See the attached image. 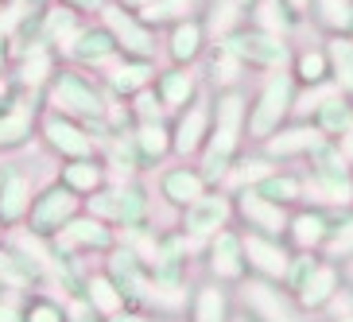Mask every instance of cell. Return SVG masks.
Instances as JSON below:
<instances>
[{
	"instance_id": "obj_38",
	"label": "cell",
	"mask_w": 353,
	"mask_h": 322,
	"mask_svg": "<svg viewBox=\"0 0 353 322\" xmlns=\"http://www.w3.org/2000/svg\"><path fill=\"white\" fill-rule=\"evenodd\" d=\"M322 47L330 59V85L338 94L353 97V43L345 35H330V39H322Z\"/></svg>"
},
{
	"instance_id": "obj_17",
	"label": "cell",
	"mask_w": 353,
	"mask_h": 322,
	"mask_svg": "<svg viewBox=\"0 0 353 322\" xmlns=\"http://www.w3.org/2000/svg\"><path fill=\"white\" fill-rule=\"evenodd\" d=\"M32 171L20 159H0V221L8 229H20L28 218V206H32Z\"/></svg>"
},
{
	"instance_id": "obj_31",
	"label": "cell",
	"mask_w": 353,
	"mask_h": 322,
	"mask_svg": "<svg viewBox=\"0 0 353 322\" xmlns=\"http://www.w3.org/2000/svg\"><path fill=\"white\" fill-rule=\"evenodd\" d=\"M288 74L295 78L299 90L326 85L330 82V59H326V47H322V43H299V47H291Z\"/></svg>"
},
{
	"instance_id": "obj_32",
	"label": "cell",
	"mask_w": 353,
	"mask_h": 322,
	"mask_svg": "<svg viewBox=\"0 0 353 322\" xmlns=\"http://www.w3.org/2000/svg\"><path fill=\"white\" fill-rule=\"evenodd\" d=\"M307 28L330 39V35H350L353 32V0H311Z\"/></svg>"
},
{
	"instance_id": "obj_45",
	"label": "cell",
	"mask_w": 353,
	"mask_h": 322,
	"mask_svg": "<svg viewBox=\"0 0 353 322\" xmlns=\"http://www.w3.org/2000/svg\"><path fill=\"white\" fill-rule=\"evenodd\" d=\"M128 113H132V121H167V109L159 105V97H156L152 85L140 90L136 97H128Z\"/></svg>"
},
{
	"instance_id": "obj_8",
	"label": "cell",
	"mask_w": 353,
	"mask_h": 322,
	"mask_svg": "<svg viewBox=\"0 0 353 322\" xmlns=\"http://www.w3.org/2000/svg\"><path fill=\"white\" fill-rule=\"evenodd\" d=\"M101 272L117 283V291H121L125 307L148 311V303H152V276H148V264H144L140 256H136V252L128 249V245H125L121 237H117L113 249L105 252Z\"/></svg>"
},
{
	"instance_id": "obj_36",
	"label": "cell",
	"mask_w": 353,
	"mask_h": 322,
	"mask_svg": "<svg viewBox=\"0 0 353 322\" xmlns=\"http://www.w3.org/2000/svg\"><path fill=\"white\" fill-rule=\"evenodd\" d=\"M202 12V0H152L148 8H140L136 16L152 28V32L163 35L167 28H175V23L190 20V16H198Z\"/></svg>"
},
{
	"instance_id": "obj_25",
	"label": "cell",
	"mask_w": 353,
	"mask_h": 322,
	"mask_svg": "<svg viewBox=\"0 0 353 322\" xmlns=\"http://www.w3.org/2000/svg\"><path fill=\"white\" fill-rule=\"evenodd\" d=\"M156 70H159V63H144V59H125L121 54L113 66H105L97 74V82L105 85V94L113 97V101H128V97H136L140 90L152 85Z\"/></svg>"
},
{
	"instance_id": "obj_60",
	"label": "cell",
	"mask_w": 353,
	"mask_h": 322,
	"mask_svg": "<svg viewBox=\"0 0 353 322\" xmlns=\"http://www.w3.org/2000/svg\"><path fill=\"white\" fill-rule=\"evenodd\" d=\"M163 322H183V319H163Z\"/></svg>"
},
{
	"instance_id": "obj_23",
	"label": "cell",
	"mask_w": 353,
	"mask_h": 322,
	"mask_svg": "<svg viewBox=\"0 0 353 322\" xmlns=\"http://www.w3.org/2000/svg\"><path fill=\"white\" fill-rule=\"evenodd\" d=\"M334 225V210H319V206H295L288 214V241L291 252H322L326 237Z\"/></svg>"
},
{
	"instance_id": "obj_53",
	"label": "cell",
	"mask_w": 353,
	"mask_h": 322,
	"mask_svg": "<svg viewBox=\"0 0 353 322\" xmlns=\"http://www.w3.org/2000/svg\"><path fill=\"white\" fill-rule=\"evenodd\" d=\"M338 148H342V152H345V159H350V163H353V128H350V132L342 136V140H338Z\"/></svg>"
},
{
	"instance_id": "obj_54",
	"label": "cell",
	"mask_w": 353,
	"mask_h": 322,
	"mask_svg": "<svg viewBox=\"0 0 353 322\" xmlns=\"http://www.w3.org/2000/svg\"><path fill=\"white\" fill-rule=\"evenodd\" d=\"M113 4H121V8H128V12H140V8H148L152 0H113Z\"/></svg>"
},
{
	"instance_id": "obj_16",
	"label": "cell",
	"mask_w": 353,
	"mask_h": 322,
	"mask_svg": "<svg viewBox=\"0 0 353 322\" xmlns=\"http://www.w3.org/2000/svg\"><path fill=\"white\" fill-rule=\"evenodd\" d=\"M117 59H121V51H117L113 35L105 32L101 20H85V28L74 35V43L63 54V63L78 66V70H85V74H101L105 66H113Z\"/></svg>"
},
{
	"instance_id": "obj_57",
	"label": "cell",
	"mask_w": 353,
	"mask_h": 322,
	"mask_svg": "<svg viewBox=\"0 0 353 322\" xmlns=\"http://www.w3.org/2000/svg\"><path fill=\"white\" fill-rule=\"evenodd\" d=\"M330 322H353V314H334Z\"/></svg>"
},
{
	"instance_id": "obj_14",
	"label": "cell",
	"mask_w": 353,
	"mask_h": 322,
	"mask_svg": "<svg viewBox=\"0 0 353 322\" xmlns=\"http://www.w3.org/2000/svg\"><path fill=\"white\" fill-rule=\"evenodd\" d=\"M319 144H322V132L311 125V121H288V125L276 128L268 140H260L256 152L268 156L276 167H291V163H303Z\"/></svg>"
},
{
	"instance_id": "obj_44",
	"label": "cell",
	"mask_w": 353,
	"mask_h": 322,
	"mask_svg": "<svg viewBox=\"0 0 353 322\" xmlns=\"http://www.w3.org/2000/svg\"><path fill=\"white\" fill-rule=\"evenodd\" d=\"M322 264V252H291V260H288V272H283V291H291V295H295V291L303 288V283L311 280V272L319 268Z\"/></svg>"
},
{
	"instance_id": "obj_52",
	"label": "cell",
	"mask_w": 353,
	"mask_h": 322,
	"mask_svg": "<svg viewBox=\"0 0 353 322\" xmlns=\"http://www.w3.org/2000/svg\"><path fill=\"white\" fill-rule=\"evenodd\" d=\"M338 268H342V283H345V288L353 291V260H342Z\"/></svg>"
},
{
	"instance_id": "obj_11",
	"label": "cell",
	"mask_w": 353,
	"mask_h": 322,
	"mask_svg": "<svg viewBox=\"0 0 353 322\" xmlns=\"http://www.w3.org/2000/svg\"><path fill=\"white\" fill-rule=\"evenodd\" d=\"M229 225H233V194L221 187H210L198 202H190L179 214V233H187L194 241H210L214 233H221Z\"/></svg>"
},
{
	"instance_id": "obj_7",
	"label": "cell",
	"mask_w": 353,
	"mask_h": 322,
	"mask_svg": "<svg viewBox=\"0 0 353 322\" xmlns=\"http://www.w3.org/2000/svg\"><path fill=\"white\" fill-rule=\"evenodd\" d=\"M35 140H39L43 152H51L59 163L82 159V156H97L94 136H90V128H85L82 121H70V117H63V113H47V109H39Z\"/></svg>"
},
{
	"instance_id": "obj_21",
	"label": "cell",
	"mask_w": 353,
	"mask_h": 322,
	"mask_svg": "<svg viewBox=\"0 0 353 322\" xmlns=\"http://www.w3.org/2000/svg\"><path fill=\"white\" fill-rule=\"evenodd\" d=\"M156 190H159V202H163L167 210H175V214H183V210L190 206V202H198V198L206 194V179H202V171H198L194 163H183V159H171V163L159 171L156 179Z\"/></svg>"
},
{
	"instance_id": "obj_5",
	"label": "cell",
	"mask_w": 353,
	"mask_h": 322,
	"mask_svg": "<svg viewBox=\"0 0 353 322\" xmlns=\"http://www.w3.org/2000/svg\"><path fill=\"white\" fill-rule=\"evenodd\" d=\"M74 214H82V198L70 194L59 179H51L47 187H39L32 194V206H28V218H23L20 229H28L39 241H54Z\"/></svg>"
},
{
	"instance_id": "obj_46",
	"label": "cell",
	"mask_w": 353,
	"mask_h": 322,
	"mask_svg": "<svg viewBox=\"0 0 353 322\" xmlns=\"http://www.w3.org/2000/svg\"><path fill=\"white\" fill-rule=\"evenodd\" d=\"M0 322H23V291H0Z\"/></svg>"
},
{
	"instance_id": "obj_30",
	"label": "cell",
	"mask_w": 353,
	"mask_h": 322,
	"mask_svg": "<svg viewBox=\"0 0 353 322\" xmlns=\"http://www.w3.org/2000/svg\"><path fill=\"white\" fill-rule=\"evenodd\" d=\"M342 291V268L322 260L319 268L311 272V280L295 291V303H299L303 314H326V307L334 303V295Z\"/></svg>"
},
{
	"instance_id": "obj_34",
	"label": "cell",
	"mask_w": 353,
	"mask_h": 322,
	"mask_svg": "<svg viewBox=\"0 0 353 322\" xmlns=\"http://www.w3.org/2000/svg\"><path fill=\"white\" fill-rule=\"evenodd\" d=\"M252 190H256L260 198L276 202V206H283V210H295V206H303V171H295V167H276V171L264 175Z\"/></svg>"
},
{
	"instance_id": "obj_9",
	"label": "cell",
	"mask_w": 353,
	"mask_h": 322,
	"mask_svg": "<svg viewBox=\"0 0 353 322\" xmlns=\"http://www.w3.org/2000/svg\"><path fill=\"white\" fill-rule=\"evenodd\" d=\"M210 121H214V94L210 90H202L187 109L171 113V159L194 163L210 136Z\"/></svg>"
},
{
	"instance_id": "obj_55",
	"label": "cell",
	"mask_w": 353,
	"mask_h": 322,
	"mask_svg": "<svg viewBox=\"0 0 353 322\" xmlns=\"http://www.w3.org/2000/svg\"><path fill=\"white\" fill-rule=\"evenodd\" d=\"M233 4H237V8H245V16H249V8L256 4V0H233Z\"/></svg>"
},
{
	"instance_id": "obj_58",
	"label": "cell",
	"mask_w": 353,
	"mask_h": 322,
	"mask_svg": "<svg viewBox=\"0 0 353 322\" xmlns=\"http://www.w3.org/2000/svg\"><path fill=\"white\" fill-rule=\"evenodd\" d=\"M233 322H249V319H245V314H233Z\"/></svg>"
},
{
	"instance_id": "obj_40",
	"label": "cell",
	"mask_w": 353,
	"mask_h": 322,
	"mask_svg": "<svg viewBox=\"0 0 353 322\" xmlns=\"http://www.w3.org/2000/svg\"><path fill=\"white\" fill-rule=\"evenodd\" d=\"M198 16H202V23H206V32L214 43L225 39L233 28L245 23V8H237L233 0H202V12Z\"/></svg>"
},
{
	"instance_id": "obj_12",
	"label": "cell",
	"mask_w": 353,
	"mask_h": 322,
	"mask_svg": "<svg viewBox=\"0 0 353 322\" xmlns=\"http://www.w3.org/2000/svg\"><path fill=\"white\" fill-rule=\"evenodd\" d=\"M288 214L291 210L260 198L252 187L233 190V225H241V233H260V237L283 241V233H288Z\"/></svg>"
},
{
	"instance_id": "obj_15",
	"label": "cell",
	"mask_w": 353,
	"mask_h": 322,
	"mask_svg": "<svg viewBox=\"0 0 353 322\" xmlns=\"http://www.w3.org/2000/svg\"><path fill=\"white\" fill-rule=\"evenodd\" d=\"M210 32L202 16H190V20L175 23L159 35V63H171V66H198L210 51Z\"/></svg>"
},
{
	"instance_id": "obj_26",
	"label": "cell",
	"mask_w": 353,
	"mask_h": 322,
	"mask_svg": "<svg viewBox=\"0 0 353 322\" xmlns=\"http://www.w3.org/2000/svg\"><path fill=\"white\" fill-rule=\"evenodd\" d=\"M241 241H245V264H249V276L280 283L283 272H288V260H291L288 241L260 237V233H241Z\"/></svg>"
},
{
	"instance_id": "obj_47",
	"label": "cell",
	"mask_w": 353,
	"mask_h": 322,
	"mask_svg": "<svg viewBox=\"0 0 353 322\" xmlns=\"http://www.w3.org/2000/svg\"><path fill=\"white\" fill-rule=\"evenodd\" d=\"M12 63H16V47H12V32H8V20L0 16V82L12 74Z\"/></svg>"
},
{
	"instance_id": "obj_39",
	"label": "cell",
	"mask_w": 353,
	"mask_h": 322,
	"mask_svg": "<svg viewBox=\"0 0 353 322\" xmlns=\"http://www.w3.org/2000/svg\"><path fill=\"white\" fill-rule=\"evenodd\" d=\"M303 163H307L303 167L307 175H319V179H345V175H353V163L345 159V152L334 144V140H322Z\"/></svg>"
},
{
	"instance_id": "obj_42",
	"label": "cell",
	"mask_w": 353,
	"mask_h": 322,
	"mask_svg": "<svg viewBox=\"0 0 353 322\" xmlns=\"http://www.w3.org/2000/svg\"><path fill=\"white\" fill-rule=\"evenodd\" d=\"M322 260H330V264L353 260V210H334V225L326 245H322Z\"/></svg>"
},
{
	"instance_id": "obj_24",
	"label": "cell",
	"mask_w": 353,
	"mask_h": 322,
	"mask_svg": "<svg viewBox=\"0 0 353 322\" xmlns=\"http://www.w3.org/2000/svg\"><path fill=\"white\" fill-rule=\"evenodd\" d=\"M59 54L47 47V43H35V47H28V51L16 54V63H12V74L8 82L16 85V90H23V94L39 97L43 90H47V82L54 78V70H59Z\"/></svg>"
},
{
	"instance_id": "obj_18",
	"label": "cell",
	"mask_w": 353,
	"mask_h": 322,
	"mask_svg": "<svg viewBox=\"0 0 353 322\" xmlns=\"http://www.w3.org/2000/svg\"><path fill=\"white\" fill-rule=\"evenodd\" d=\"M39 97L20 94V101L0 113V159L23 156L35 144V121H39Z\"/></svg>"
},
{
	"instance_id": "obj_19",
	"label": "cell",
	"mask_w": 353,
	"mask_h": 322,
	"mask_svg": "<svg viewBox=\"0 0 353 322\" xmlns=\"http://www.w3.org/2000/svg\"><path fill=\"white\" fill-rule=\"evenodd\" d=\"M233 314H237V295H233L229 283H218V280L190 283L183 322H233Z\"/></svg>"
},
{
	"instance_id": "obj_3",
	"label": "cell",
	"mask_w": 353,
	"mask_h": 322,
	"mask_svg": "<svg viewBox=\"0 0 353 322\" xmlns=\"http://www.w3.org/2000/svg\"><path fill=\"white\" fill-rule=\"evenodd\" d=\"M233 59H237L245 70H256V74H268V70H288V59H291V47L295 43L283 39V35H272V32H260L252 23H241L225 39H218Z\"/></svg>"
},
{
	"instance_id": "obj_37",
	"label": "cell",
	"mask_w": 353,
	"mask_h": 322,
	"mask_svg": "<svg viewBox=\"0 0 353 322\" xmlns=\"http://www.w3.org/2000/svg\"><path fill=\"white\" fill-rule=\"evenodd\" d=\"M272 171H276V163H272L268 156H260L256 148H245V152L237 156V163L229 167V175H225V183H221V190H229V194H233V190L256 187L260 179L272 175Z\"/></svg>"
},
{
	"instance_id": "obj_33",
	"label": "cell",
	"mask_w": 353,
	"mask_h": 322,
	"mask_svg": "<svg viewBox=\"0 0 353 322\" xmlns=\"http://www.w3.org/2000/svg\"><path fill=\"white\" fill-rule=\"evenodd\" d=\"M311 125L322 132V140H334V144H338V140L353 128V97L334 90V94L311 113Z\"/></svg>"
},
{
	"instance_id": "obj_50",
	"label": "cell",
	"mask_w": 353,
	"mask_h": 322,
	"mask_svg": "<svg viewBox=\"0 0 353 322\" xmlns=\"http://www.w3.org/2000/svg\"><path fill=\"white\" fill-rule=\"evenodd\" d=\"M280 8L288 12L291 20L299 23V28H307V12H311V0H280Z\"/></svg>"
},
{
	"instance_id": "obj_29",
	"label": "cell",
	"mask_w": 353,
	"mask_h": 322,
	"mask_svg": "<svg viewBox=\"0 0 353 322\" xmlns=\"http://www.w3.org/2000/svg\"><path fill=\"white\" fill-rule=\"evenodd\" d=\"M54 179L63 183L70 194H78L85 202L90 194H97L101 187H109L113 179H109V167L101 163V156H82V159H66V163H59V171H54Z\"/></svg>"
},
{
	"instance_id": "obj_27",
	"label": "cell",
	"mask_w": 353,
	"mask_h": 322,
	"mask_svg": "<svg viewBox=\"0 0 353 322\" xmlns=\"http://www.w3.org/2000/svg\"><path fill=\"white\" fill-rule=\"evenodd\" d=\"M198 74H202V85L210 94H225V90H245L249 82V70L233 59V54L221 47V43H210L206 59L198 63Z\"/></svg>"
},
{
	"instance_id": "obj_2",
	"label": "cell",
	"mask_w": 353,
	"mask_h": 322,
	"mask_svg": "<svg viewBox=\"0 0 353 322\" xmlns=\"http://www.w3.org/2000/svg\"><path fill=\"white\" fill-rule=\"evenodd\" d=\"M295 94L299 85L288 70H268L260 74V82L249 94V113H245V144L256 148L260 140H268L276 128H283L295 113Z\"/></svg>"
},
{
	"instance_id": "obj_28",
	"label": "cell",
	"mask_w": 353,
	"mask_h": 322,
	"mask_svg": "<svg viewBox=\"0 0 353 322\" xmlns=\"http://www.w3.org/2000/svg\"><path fill=\"white\" fill-rule=\"evenodd\" d=\"M132 144H136V156H140L144 171L167 167L171 163V117L167 121H136Z\"/></svg>"
},
{
	"instance_id": "obj_59",
	"label": "cell",
	"mask_w": 353,
	"mask_h": 322,
	"mask_svg": "<svg viewBox=\"0 0 353 322\" xmlns=\"http://www.w3.org/2000/svg\"><path fill=\"white\" fill-rule=\"evenodd\" d=\"M8 4H12V0H0V12H4V8H8Z\"/></svg>"
},
{
	"instance_id": "obj_41",
	"label": "cell",
	"mask_w": 353,
	"mask_h": 322,
	"mask_svg": "<svg viewBox=\"0 0 353 322\" xmlns=\"http://www.w3.org/2000/svg\"><path fill=\"white\" fill-rule=\"evenodd\" d=\"M85 303L94 307L97 314H101V322L109 319V314H117V311H125V299H121V291H117V283L105 276L101 268L97 272H90V280H85Z\"/></svg>"
},
{
	"instance_id": "obj_13",
	"label": "cell",
	"mask_w": 353,
	"mask_h": 322,
	"mask_svg": "<svg viewBox=\"0 0 353 322\" xmlns=\"http://www.w3.org/2000/svg\"><path fill=\"white\" fill-rule=\"evenodd\" d=\"M117 245V229L109 221L94 218V214H74L66 221V229L51 241V249L59 252H74V256H105Z\"/></svg>"
},
{
	"instance_id": "obj_51",
	"label": "cell",
	"mask_w": 353,
	"mask_h": 322,
	"mask_svg": "<svg viewBox=\"0 0 353 322\" xmlns=\"http://www.w3.org/2000/svg\"><path fill=\"white\" fill-rule=\"evenodd\" d=\"M20 94H23V90H16V85L4 78V82H0V113H4V109H12V105L20 101Z\"/></svg>"
},
{
	"instance_id": "obj_4",
	"label": "cell",
	"mask_w": 353,
	"mask_h": 322,
	"mask_svg": "<svg viewBox=\"0 0 353 322\" xmlns=\"http://www.w3.org/2000/svg\"><path fill=\"white\" fill-rule=\"evenodd\" d=\"M237 314H245L249 322H307V314L299 311L295 295L283 291V283L260 280V276H245L237 283Z\"/></svg>"
},
{
	"instance_id": "obj_43",
	"label": "cell",
	"mask_w": 353,
	"mask_h": 322,
	"mask_svg": "<svg viewBox=\"0 0 353 322\" xmlns=\"http://www.w3.org/2000/svg\"><path fill=\"white\" fill-rule=\"evenodd\" d=\"M23 322H66V307L47 291H23Z\"/></svg>"
},
{
	"instance_id": "obj_20",
	"label": "cell",
	"mask_w": 353,
	"mask_h": 322,
	"mask_svg": "<svg viewBox=\"0 0 353 322\" xmlns=\"http://www.w3.org/2000/svg\"><path fill=\"white\" fill-rule=\"evenodd\" d=\"M152 190L144 175L113 183V229H152Z\"/></svg>"
},
{
	"instance_id": "obj_6",
	"label": "cell",
	"mask_w": 353,
	"mask_h": 322,
	"mask_svg": "<svg viewBox=\"0 0 353 322\" xmlns=\"http://www.w3.org/2000/svg\"><path fill=\"white\" fill-rule=\"evenodd\" d=\"M97 20L105 23V32L113 35L117 51L125 54V59H144V63H159V32H152L136 12L121 8V4H105L97 12Z\"/></svg>"
},
{
	"instance_id": "obj_10",
	"label": "cell",
	"mask_w": 353,
	"mask_h": 322,
	"mask_svg": "<svg viewBox=\"0 0 353 322\" xmlns=\"http://www.w3.org/2000/svg\"><path fill=\"white\" fill-rule=\"evenodd\" d=\"M202 260H206V280H218V283L237 288V283L249 276L241 229L229 225V229H221V233H214L210 241H202Z\"/></svg>"
},
{
	"instance_id": "obj_48",
	"label": "cell",
	"mask_w": 353,
	"mask_h": 322,
	"mask_svg": "<svg viewBox=\"0 0 353 322\" xmlns=\"http://www.w3.org/2000/svg\"><path fill=\"white\" fill-rule=\"evenodd\" d=\"M54 4H63V8H74L78 16H85V20H97V12L109 4V0H54Z\"/></svg>"
},
{
	"instance_id": "obj_61",
	"label": "cell",
	"mask_w": 353,
	"mask_h": 322,
	"mask_svg": "<svg viewBox=\"0 0 353 322\" xmlns=\"http://www.w3.org/2000/svg\"><path fill=\"white\" fill-rule=\"evenodd\" d=\"M345 39H350V43H353V32H350V35H345Z\"/></svg>"
},
{
	"instance_id": "obj_22",
	"label": "cell",
	"mask_w": 353,
	"mask_h": 322,
	"mask_svg": "<svg viewBox=\"0 0 353 322\" xmlns=\"http://www.w3.org/2000/svg\"><path fill=\"white\" fill-rule=\"evenodd\" d=\"M152 90H156L159 105L167 109V117L179 113V109H187L206 85H202V74L198 66H171V63H159L156 78H152Z\"/></svg>"
},
{
	"instance_id": "obj_1",
	"label": "cell",
	"mask_w": 353,
	"mask_h": 322,
	"mask_svg": "<svg viewBox=\"0 0 353 322\" xmlns=\"http://www.w3.org/2000/svg\"><path fill=\"white\" fill-rule=\"evenodd\" d=\"M39 105L47 113H63V117H70V121L94 125V121H105L109 94H105V85L97 82V74H85L70 63H59L54 78L39 94Z\"/></svg>"
},
{
	"instance_id": "obj_56",
	"label": "cell",
	"mask_w": 353,
	"mask_h": 322,
	"mask_svg": "<svg viewBox=\"0 0 353 322\" xmlns=\"http://www.w3.org/2000/svg\"><path fill=\"white\" fill-rule=\"evenodd\" d=\"M4 241H8V225H4V221H0V245H4Z\"/></svg>"
},
{
	"instance_id": "obj_35",
	"label": "cell",
	"mask_w": 353,
	"mask_h": 322,
	"mask_svg": "<svg viewBox=\"0 0 353 322\" xmlns=\"http://www.w3.org/2000/svg\"><path fill=\"white\" fill-rule=\"evenodd\" d=\"M82 28H85V16H78L74 8H63V4H51L47 20H43V43L63 59L66 47L74 43V35L82 32Z\"/></svg>"
},
{
	"instance_id": "obj_49",
	"label": "cell",
	"mask_w": 353,
	"mask_h": 322,
	"mask_svg": "<svg viewBox=\"0 0 353 322\" xmlns=\"http://www.w3.org/2000/svg\"><path fill=\"white\" fill-rule=\"evenodd\" d=\"M105 322H163V319H159V314H152V311H136V307H125V311L109 314Z\"/></svg>"
}]
</instances>
